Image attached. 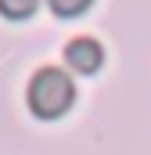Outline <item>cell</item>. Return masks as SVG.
Wrapping results in <instances>:
<instances>
[{
    "label": "cell",
    "mask_w": 151,
    "mask_h": 155,
    "mask_svg": "<svg viewBox=\"0 0 151 155\" xmlns=\"http://www.w3.org/2000/svg\"><path fill=\"white\" fill-rule=\"evenodd\" d=\"M0 4H4L11 15H22V11H29V7H33V0H0Z\"/></svg>",
    "instance_id": "6da1fadb"
},
{
    "label": "cell",
    "mask_w": 151,
    "mask_h": 155,
    "mask_svg": "<svg viewBox=\"0 0 151 155\" xmlns=\"http://www.w3.org/2000/svg\"><path fill=\"white\" fill-rule=\"evenodd\" d=\"M58 4V11H79L83 7V0H54Z\"/></svg>",
    "instance_id": "7a4b0ae2"
}]
</instances>
